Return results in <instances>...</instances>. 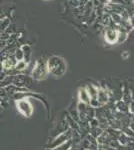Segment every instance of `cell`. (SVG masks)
<instances>
[{
    "label": "cell",
    "mask_w": 134,
    "mask_h": 150,
    "mask_svg": "<svg viewBox=\"0 0 134 150\" xmlns=\"http://www.w3.org/2000/svg\"><path fill=\"white\" fill-rule=\"evenodd\" d=\"M105 41L109 44H114V43L117 42V40L119 39V32H117L114 29H108L106 30L105 35H104Z\"/></svg>",
    "instance_id": "cell-5"
},
{
    "label": "cell",
    "mask_w": 134,
    "mask_h": 150,
    "mask_svg": "<svg viewBox=\"0 0 134 150\" xmlns=\"http://www.w3.org/2000/svg\"><path fill=\"white\" fill-rule=\"evenodd\" d=\"M3 68H2V64H1V61H0V71H2Z\"/></svg>",
    "instance_id": "cell-12"
},
{
    "label": "cell",
    "mask_w": 134,
    "mask_h": 150,
    "mask_svg": "<svg viewBox=\"0 0 134 150\" xmlns=\"http://www.w3.org/2000/svg\"><path fill=\"white\" fill-rule=\"evenodd\" d=\"M6 96H7L6 90L3 88V87H0V97H1V98H4V97H6Z\"/></svg>",
    "instance_id": "cell-11"
},
{
    "label": "cell",
    "mask_w": 134,
    "mask_h": 150,
    "mask_svg": "<svg viewBox=\"0 0 134 150\" xmlns=\"http://www.w3.org/2000/svg\"><path fill=\"white\" fill-rule=\"evenodd\" d=\"M48 73L53 75L54 77H61L65 74L67 70L66 61L61 57L57 55H53L49 57L46 61Z\"/></svg>",
    "instance_id": "cell-1"
},
{
    "label": "cell",
    "mask_w": 134,
    "mask_h": 150,
    "mask_svg": "<svg viewBox=\"0 0 134 150\" xmlns=\"http://www.w3.org/2000/svg\"><path fill=\"white\" fill-rule=\"evenodd\" d=\"M44 1H48V0H44Z\"/></svg>",
    "instance_id": "cell-13"
},
{
    "label": "cell",
    "mask_w": 134,
    "mask_h": 150,
    "mask_svg": "<svg viewBox=\"0 0 134 150\" xmlns=\"http://www.w3.org/2000/svg\"><path fill=\"white\" fill-rule=\"evenodd\" d=\"M47 75L48 70L47 66H46V62L44 61V59L39 58V59H37L35 61V64H34V67L32 69V73H31L32 79L36 81L44 80L47 77Z\"/></svg>",
    "instance_id": "cell-2"
},
{
    "label": "cell",
    "mask_w": 134,
    "mask_h": 150,
    "mask_svg": "<svg viewBox=\"0 0 134 150\" xmlns=\"http://www.w3.org/2000/svg\"><path fill=\"white\" fill-rule=\"evenodd\" d=\"M20 48L22 49V52H23V59L25 60L27 63H29L31 60V55H32V48H31V46L29 44H23Z\"/></svg>",
    "instance_id": "cell-6"
},
{
    "label": "cell",
    "mask_w": 134,
    "mask_h": 150,
    "mask_svg": "<svg viewBox=\"0 0 134 150\" xmlns=\"http://www.w3.org/2000/svg\"><path fill=\"white\" fill-rule=\"evenodd\" d=\"M13 56L14 58L18 61V60H22L23 59V52H22V49L21 48H15L14 50V53H13Z\"/></svg>",
    "instance_id": "cell-10"
},
{
    "label": "cell",
    "mask_w": 134,
    "mask_h": 150,
    "mask_svg": "<svg viewBox=\"0 0 134 150\" xmlns=\"http://www.w3.org/2000/svg\"><path fill=\"white\" fill-rule=\"evenodd\" d=\"M28 65H29V63H27L24 59L18 60V61H16V63H15L14 70H15L17 73H21V72L25 71V69L28 67Z\"/></svg>",
    "instance_id": "cell-7"
},
{
    "label": "cell",
    "mask_w": 134,
    "mask_h": 150,
    "mask_svg": "<svg viewBox=\"0 0 134 150\" xmlns=\"http://www.w3.org/2000/svg\"><path fill=\"white\" fill-rule=\"evenodd\" d=\"M79 99L81 102L83 103H89L91 101V98H90L89 93L87 92V90L85 88H82L79 90Z\"/></svg>",
    "instance_id": "cell-8"
},
{
    "label": "cell",
    "mask_w": 134,
    "mask_h": 150,
    "mask_svg": "<svg viewBox=\"0 0 134 150\" xmlns=\"http://www.w3.org/2000/svg\"><path fill=\"white\" fill-rule=\"evenodd\" d=\"M16 108L25 117H30L33 113V106L27 98H18L16 100Z\"/></svg>",
    "instance_id": "cell-3"
},
{
    "label": "cell",
    "mask_w": 134,
    "mask_h": 150,
    "mask_svg": "<svg viewBox=\"0 0 134 150\" xmlns=\"http://www.w3.org/2000/svg\"><path fill=\"white\" fill-rule=\"evenodd\" d=\"M17 60L14 58L13 55L9 57H6L4 59L1 60V64H2V68L5 72H8V71H11L12 69H14V66H15V63H16Z\"/></svg>",
    "instance_id": "cell-4"
},
{
    "label": "cell",
    "mask_w": 134,
    "mask_h": 150,
    "mask_svg": "<svg viewBox=\"0 0 134 150\" xmlns=\"http://www.w3.org/2000/svg\"><path fill=\"white\" fill-rule=\"evenodd\" d=\"M97 100H98L99 103L103 104L105 103L107 101V99H108V97H107V94L104 92L103 90H99L98 92H97Z\"/></svg>",
    "instance_id": "cell-9"
}]
</instances>
